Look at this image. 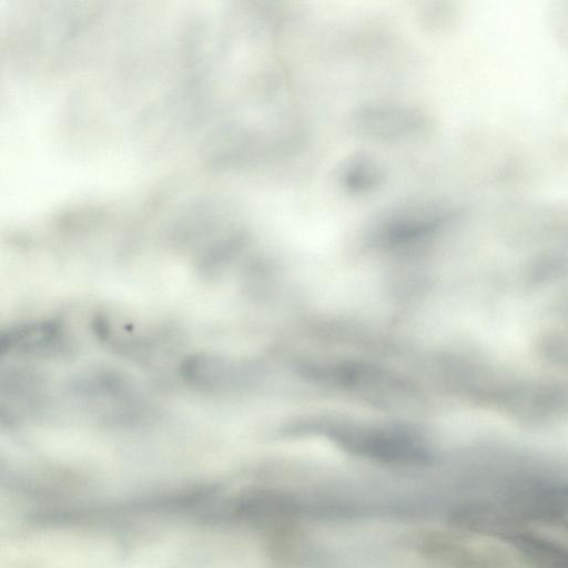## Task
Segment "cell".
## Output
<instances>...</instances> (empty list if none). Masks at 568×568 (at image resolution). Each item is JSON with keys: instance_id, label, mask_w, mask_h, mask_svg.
Wrapping results in <instances>:
<instances>
[{"instance_id": "1", "label": "cell", "mask_w": 568, "mask_h": 568, "mask_svg": "<svg viewBox=\"0 0 568 568\" xmlns=\"http://www.w3.org/2000/svg\"><path fill=\"white\" fill-rule=\"evenodd\" d=\"M333 437L351 452L387 463L415 464L428 457L423 442L405 432L342 428Z\"/></svg>"}, {"instance_id": "2", "label": "cell", "mask_w": 568, "mask_h": 568, "mask_svg": "<svg viewBox=\"0 0 568 568\" xmlns=\"http://www.w3.org/2000/svg\"><path fill=\"white\" fill-rule=\"evenodd\" d=\"M243 516L265 528L282 529L292 524L297 515V505L278 493H255L247 496L242 505Z\"/></svg>"}]
</instances>
